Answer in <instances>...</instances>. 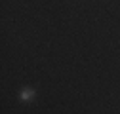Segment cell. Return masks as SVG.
<instances>
[{
  "label": "cell",
  "instance_id": "cell-1",
  "mask_svg": "<svg viewBox=\"0 0 120 114\" xmlns=\"http://www.w3.org/2000/svg\"><path fill=\"white\" fill-rule=\"evenodd\" d=\"M19 99H21L23 103H33L34 99H36V89L27 86V88H23V89L19 91Z\"/></svg>",
  "mask_w": 120,
  "mask_h": 114
}]
</instances>
